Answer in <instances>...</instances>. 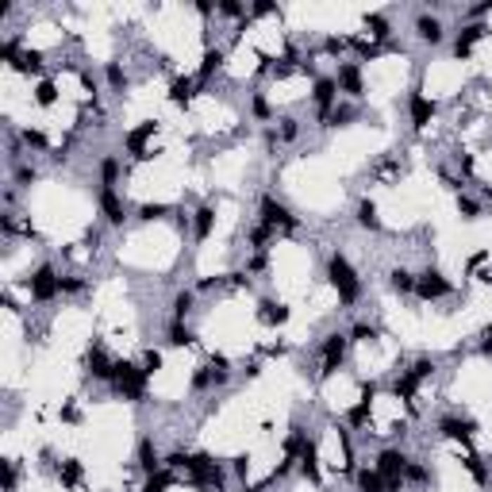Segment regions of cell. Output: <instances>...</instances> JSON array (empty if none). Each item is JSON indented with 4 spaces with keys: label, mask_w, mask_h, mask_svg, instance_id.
<instances>
[{
    "label": "cell",
    "mask_w": 492,
    "mask_h": 492,
    "mask_svg": "<svg viewBox=\"0 0 492 492\" xmlns=\"http://www.w3.org/2000/svg\"><path fill=\"white\" fill-rule=\"evenodd\" d=\"M35 104H39V108H54V104H58V85H54L51 77L35 85Z\"/></svg>",
    "instance_id": "4dcf8cb0"
},
{
    "label": "cell",
    "mask_w": 492,
    "mask_h": 492,
    "mask_svg": "<svg viewBox=\"0 0 492 492\" xmlns=\"http://www.w3.org/2000/svg\"><path fill=\"white\" fill-rule=\"evenodd\" d=\"M85 369L96 377V381H116V362H112V358L104 354V350H89Z\"/></svg>",
    "instance_id": "9a60e30c"
},
{
    "label": "cell",
    "mask_w": 492,
    "mask_h": 492,
    "mask_svg": "<svg viewBox=\"0 0 492 492\" xmlns=\"http://www.w3.org/2000/svg\"><path fill=\"white\" fill-rule=\"evenodd\" d=\"M335 85H339V93H347L350 101L365 96V77H362V65H358V62H339V70H335Z\"/></svg>",
    "instance_id": "52a82bcc"
},
{
    "label": "cell",
    "mask_w": 492,
    "mask_h": 492,
    "mask_svg": "<svg viewBox=\"0 0 492 492\" xmlns=\"http://www.w3.org/2000/svg\"><path fill=\"white\" fill-rule=\"evenodd\" d=\"M297 135H300L297 119H292V116H285V119H281V138H285V143H292V138H297Z\"/></svg>",
    "instance_id": "f907efd6"
},
{
    "label": "cell",
    "mask_w": 492,
    "mask_h": 492,
    "mask_svg": "<svg viewBox=\"0 0 492 492\" xmlns=\"http://www.w3.org/2000/svg\"><path fill=\"white\" fill-rule=\"evenodd\" d=\"M231 470H235V477H242V481H246V473H250V458H246V454L231 458Z\"/></svg>",
    "instance_id": "f5cc1de1"
},
{
    "label": "cell",
    "mask_w": 492,
    "mask_h": 492,
    "mask_svg": "<svg viewBox=\"0 0 492 492\" xmlns=\"http://www.w3.org/2000/svg\"><path fill=\"white\" fill-rule=\"evenodd\" d=\"M188 481H193L196 488H224V470H219V462L212 454H193V462H188Z\"/></svg>",
    "instance_id": "3957f363"
},
{
    "label": "cell",
    "mask_w": 492,
    "mask_h": 492,
    "mask_svg": "<svg viewBox=\"0 0 492 492\" xmlns=\"http://www.w3.org/2000/svg\"><path fill=\"white\" fill-rule=\"evenodd\" d=\"M258 319H261L266 327L289 323V304H281V300H261V304H258Z\"/></svg>",
    "instance_id": "ac0fdd59"
},
{
    "label": "cell",
    "mask_w": 492,
    "mask_h": 492,
    "mask_svg": "<svg viewBox=\"0 0 492 492\" xmlns=\"http://www.w3.org/2000/svg\"><path fill=\"white\" fill-rule=\"evenodd\" d=\"M439 431L446 434V439H458V442H470L473 434H477V420H454V415H446V420L439 423Z\"/></svg>",
    "instance_id": "e0dca14e"
},
{
    "label": "cell",
    "mask_w": 492,
    "mask_h": 492,
    "mask_svg": "<svg viewBox=\"0 0 492 492\" xmlns=\"http://www.w3.org/2000/svg\"><path fill=\"white\" fill-rule=\"evenodd\" d=\"M347 420L354 423V427H365V423H369V404H365V400H358V404L350 408V412H347Z\"/></svg>",
    "instance_id": "ee69618b"
},
{
    "label": "cell",
    "mask_w": 492,
    "mask_h": 492,
    "mask_svg": "<svg viewBox=\"0 0 492 492\" xmlns=\"http://www.w3.org/2000/svg\"><path fill=\"white\" fill-rule=\"evenodd\" d=\"M327 281L335 285L342 304H354V300L362 297V281H358L354 266L347 261V254H331V258H327Z\"/></svg>",
    "instance_id": "6da1fadb"
},
{
    "label": "cell",
    "mask_w": 492,
    "mask_h": 492,
    "mask_svg": "<svg viewBox=\"0 0 492 492\" xmlns=\"http://www.w3.org/2000/svg\"><path fill=\"white\" fill-rule=\"evenodd\" d=\"M358 492H384V477L377 470H358Z\"/></svg>",
    "instance_id": "1f68e13d"
},
{
    "label": "cell",
    "mask_w": 492,
    "mask_h": 492,
    "mask_svg": "<svg viewBox=\"0 0 492 492\" xmlns=\"http://www.w3.org/2000/svg\"><path fill=\"white\" fill-rule=\"evenodd\" d=\"M377 473H381L384 481L389 477H404V470H408V458L400 454V450H381L377 454V465H373Z\"/></svg>",
    "instance_id": "4fadbf2b"
},
{
    "label": "cell",
    "mask_w": 492,
    "mask_h": 492,
    "mask_svg": "<svg viewBox=\"0 0 492 492\" xmlns=\"http://www.w3.org/2000/svg\"><path fill=\"white\" fill-rule=\"evenodd\" d=\"M488 31H492L488 23H465V27H462V35L454 39V58H458V62L473 58V46H477L481 39L488 35Z\"/></svg>",
    "instance_id": "30bf717a"
},
{
    "label": "cell",
    "mask_w": 492,
    "mask_h": 492,
    "mask_svg": "<svg viewBox=\"0 0 492 492\" xmlns=\"http://www.w3.org/2000/svg\"><path fill=\"white\" fill-rule=\"evenodd\" d=\"M62 420H65V423H77V420H81V412L70 404V408H62Z\"/></svg>",
    "instance_id": "680465c9"
},
{
    "label": "cell",
    "mask_w": 492,
    "mask_h": 492,
    "mask_svg": "<svg viewBox=\"0 0 492 492\" xmlns=\"http://www.w3.org/2000/svg\"><path fill=\"white\" fill-rule=\"evenodd\" d=\"M462 465L470 470V477L477 481V485H485V481H488V470H485V462H481L477 454H465V458H462Z\"/></svg>",
    "instance_id": "8d00e7d4"
},
{
    "label": "cell",
    "mask_w": 492,
    "mask_h": 492,
    "mask_svg": "<svg viewBox=\"0 0 492 492\" xmlns=\"http://www.w3.org/2000/svg\"><path fill=\"white\" fill-rule=\"evenodd\" d=\"M162 216H169V204H143V208H138V219H143V224H154V219H162Z\"/></svg>",
    "instance_id": "ab89813d"
},
{
    "label": "cell",
    "mask_w": 492,
    "mask_h": 492,
    "mask_svg": "<svg viewBox=\"0 0 492 492\" xmlns=\"http://www.w3.org/2000/svg\"><path fill=\"white\" fill-rule=\"evenodd\" d=\"M146 369L143 365H131V362H116V381H112V389L119 392L123 400H131V404H138V400H146Z\"/></svg>",
    "instance_id": "7a4b0ae2"
},
{
    "label": "cell",
    "mask_w": 492,
    "mask_h": 492,
    "mask_svg": "<svg viewBox=\"0 0 492 492\" xmlns=\"http://www.w3.org/2000/svg\"><path fill=\"white\" fill-rule=\"evenodd\" d=\"M169 485H174V473L158 470V473H150V477H146L143 492H169Z\"/></svg>",
    "instance_id": "e575fe53"
},
{
    "label": "cell",
    "mask_w": 492,
    "mask_h": 492,
    "mask_svg": "<svg viewBox=\"0 0 492 492\" xmlns=\"http://www.w3.org/2000/svg\"><path fill=\"white\" fill-rule=\"evenodd\" d=\"M143 369H146V373H158V369H162V350H146V354H143Z\"/></svg>",
    "instance_id": "681fc988"
},
{
    "label": "cell",
    "mask_w": 492,
    "mask_h": 492,
    "mask_svg": "<svg viewBox=\"0 0 492 492\" xmlns=\"http://www.w3.org/2000/svg\"><path fill=\"white\" fill-rule=\"evenodd\" d=\"M300 473H304L311 485H319V454H316V442H304V450H300Z\"/></svg>",
    "instance_id": "d4e9b609"
},
{
    "label": "cell",
    "mask_w": 492,
    "mask_h": 492,
    "mask_svg": "<svg viewBox=\"0 0 492 492\" xmlns=\"http://www.w3.org/2000/svg\"><path fill=\"white\" fill-rule=\"evenodd\" d=\"M377 335H381V331H377L373 323H354V331H350V339H354V342H373Z\"/></svg>",
    "instance_id": "f6af8a7d"
},
{
    "label": "cell",
    "mask_w": 492,
    "mask_h": 492,
    "mask_svg": "<svg viewBox=\"0 0 492 492\" xmlns=\"http://www.w3.org/2000/svg\"><path fill=\"white\" fill-rule=\"evenodd\" d=\"M4 492H15V462H4Z\"/></svg>",
    "instance_id": "db71d44e"
},
{
    "label": "cell",
    "mask_w": 492,
    "mask_h": 492,
    "mask_svg": "<svg viewBox=\"0 0 492 492\" xmlns=\"http://www.w3.org/2000/svg\"><path fill=\"white\" fill-rule=\"evenodd\" d=\"M27 292L35 304H46V300H54L62 292V277L54 273V266H39L35 273L27 277Z\"/></svg>",
    "instance_id": "277c9868"
},
{
    "label": "cell",
    "mask_w": 492,
    "mask_h": 492,
    "mask_svg": "<svg viewBox=\"0 0 492 492\" xmlns=\"http://www.w3.org/2000/svg\"><path fill=\"white\" fill-rule=\"evenodd\" d=\"M389 285H392V292H400V297H408V292H415V273H408V269H392L389 273Z\"/></svg>",
    "instance_id": "f546056e"
},
{
    "label": "cell",
    "mask_w": 492,
    "mask_h": 492,
    "mask_svg": "<svg viewBox=\"0 0 492 492\" xmlns=\"http://www.w3.org/2000/svg\"><path fill=\"white\" fill-rule=\"evenodd\" d=\"M415 392H420V377H415L412 369H408V373H400V377H396V384H392V396H396V400H408V404H412Z\"/></svg>",
    "instance_id": "484cf974"
},
{
    "label": "cell",
    "mask_w": 492,
    "mask_h": 492,
    "mask_svg": "<svg viewBox=\"0 0 492 492\" xmlns=\"http://www.w3.org/2000/svg\"><path fill=\"white\" fill-rule=\"evenodd\" d=\"M101 181H104V188H112L119 181V158H104L101 162Z\"/></svg>",
    "instance_id": "f35d334b"
},
{
    "label": "cell",
    "mask_w": 492,
    "mask_h": 492,
    "mask_svg": "<svg viewBox=\"0 0 492 492\" xmlns=\"http://www.w3.org/2000/svg\"><path fill=\"white\" fill-rule=\"evenodd\" d=\"M135 462H138V470H143L146 477L162 470V458H158V450H154V439H143V442H138V450H135Z\"/></svg>",
    "instance_id": "ffe728a7"
},
{
    "label": "cell",
    "mask_w": 492,
    "mask_h": 492,
    "mask_svg": "<svg viewBox=\"0 0 492 492\" xmlns=\"http://www.w3.org/2000/svg\"><path fill=\"white\" fill-rule=\"evenodd\" d=\"M354 104H335L331 112H327V116H319V123H323V127H350V123H354Z\"/></svg>",
    "instance_id": "603a6c76"
},
{
    "label": "cell",
    "mask_w": 492,
    "mask_h": 492,
    "mask_svg": "<svg viewBox=\"0 0 492 492\" xmlns=\"http://www.w3.org/2000/svg\"><path fill=\"white\" fill-rule=\"evenodd\" d=\"M258 208H261V224H266V227H273V231H277V227H281V231H297V216H292L277 196H261Z\"/></svg>",
    "instance_id": "8992f818"
},
{
    "label": "cell",
    "mask_w": 492,
    "mask_h": 492,
    "mask_svg": "<svg viewBox=\"0 0 492 492\" xmlns=\"http://www.w3.org/2000/svg\"><path fill=\"white\" fill-rule=\"evenodd\" d=\"M188 462H193V454H185V450H174V454L166 458L169 470H185V473H188Z\"/></svg>",
    "instance_id": "7dc6e473"
},
{
    "label": "cell",
    "mask_w": 492,
    "mask_h": 492,
    "mask_svg": "<svg viewBox=\"0 0 492 492\" xmlns=\"http://www.w3.org/2000/svg\"><path fill=\"white\" fill-rule=\"evenodd\" d=\"M450 292H454V285H450L434 266H431V269H423V273L415 277V297L427 300V304H431V300H446Z\"/></svg>",
    "instance_id": "5b68a950"
},
{
    "label": "cell",
    "mask_w": 492,
    "mask_h": 492,
    "mask_svg": "<svg viewBox=\"0 0 492 492\" xmlns=\"http://www.w3.org/2000/svg\"><path fill=\"white\" fill-rule=\"evenodd\" d=\"M169 101H174L177 108H188V101H193V77H174L169 81Z\"/></svg>",
    "instance_id": "4316f807"
},
{
    "label": "cell",
    "mask_w": 492,
    "mask_h": 492,
    "mask_svg": "<svg viewBox=\"0 0 492 492\" xmlns=\"http://www.w3.org/2000/svg\"><path fill=\"white\" fill-rule=\"evenodd\" d=\"M216 12H219V15H227V20H242V15H246V8L239 4V0H219V4H216Z\"/></svg>",
    "instance_id": "b9f144b4"
},
{
    "label": "cell",
    "mask_w": 492,
    "mask_h": 492,
    "mask_svg": "<svg viewBox=\"0 0 492 492\" xmlns=\"http://www.w3.org/2000/svg\"><path fill=\"white\" fill-rule=\"evenodd\" d=\"M20 143L27 146V150H46V135H43V131H39V127H23Z\"/></svg>",
    "instance_id": "74e56055"
},
{
    "label": "cell",
    "mask_w": 492,
    "mask_h": 492,
    "mask_svg": "<svg viewBox=\"0 0 492 492\" xmlns=\"http://www.w3.org/2000/svg\"><path fill=\"white\" fill-rule=\"evenodd\" d=\"M96 204H101V216L108 219L112 227H123V219H127V216H123V200L116 196V188H101V200H96Z\"/></svg>",
    "instance_id": "5bb4252c"
},
{
    "label": "cell",
    "mask_w": 492,
    "mask_h": 492,
    "mask_svg": "<svg viewBox=\"0 0 492 492\" xmlns=\"http://www.w3.org/2000/svg\"><path fill=\"white\" fill-rule=\"evenodd\" d=\"M154 131H158V123L154 119H146L143 127H135V131H127V138H123V146H127V154L135 162H146L150 158V150H146V143L154 138Z\"/></svg>",
    "instance_id": "9c48e42d"
},
{
    "label": "cell",
    "mask_w": 492,
    "mask_h": 492,
    "mask_svg": "<svg viewBox=\"0 0 492 492\" xmlns=\"http://www.w3.org/2000/svg\"><path fill=\"white\" fill-rule=\"evenodd\" d=\"M412 373H415V377H420V381H427V377L434 373V362H431V358H420V362H415V365H412Z\"/></svg>",
    "instance_id": "816d5d0a"
},
{
    "label": "cell",
    "mask_w": 492,
    "mask_h": 492,
    "mask_svg": "<svg viewBox=\"0 0 492 492\" xmlns=\"http://www.w3.org/2000/svg\"><path fill=\"white\" fill-rule=\"evenodd\" d=\"M458 216L465 219V224H473V219H481V204L473 200V196H465V193H458Z\"/></svg>",
    "instance_id": "836d02e7"
},
{
    "label": "cell",
    "mask_w": 492,
    "mask_h": 492,
    "mask_svg": "<svg viewBox=\"0 0 492 492\" xmlns=\"http://www.w3.org/2000/svg\"><path fill=\"white\" fill-rule=\"evenodd\" d=\"M212 227H216V208H208V204H204V208H196L193 212V235H196V242L208 239Z\"/></svg>",
    "instance_id": "7402d4cb"
},
{
    "label": "cell",
    "mask_w": 492,
    "mask_h": 492,
    "mask_svg": "<svg viewBox=\"0 0 492 492\" xmlns=\"http://www.w3.org/2000/svg\"><path fill=\"white\" fill-rule=\"evenodd\" d=\"M196 12H200V15H212V12H216V4H212V0H196Z\"/></svg>",
    "instance_id": "91938a15"
},
{
    "label": "cell",
    "mask_w": 492,
    "mask_h": 492,
    "mask_svg": "<svg viewBox=\"0 0 492 492\" xmlns=\"http://www.w3.org/2000/svg\"><path fill=\"white\" fill-rule=\"evenodd\" d=\"M404 481H415V485H427V481H431L427 465H420V462H408V470H404Z\"/></svg>",
    "instance_id": "7bdbcfd3"
},
{
    "label": "cell",
    "mask_w": 492,
    "mask_h": 492,
    "mask_svg": "<svg viewBox=\"0 0 492 492\" xmlns=\"http://www.w3.org/2000/svg\"><path fill=\"white\" fill-rule=\"evenodd\" d=\"M311 101H316L319 116H327V112L339 104V85H335V77H316V85H311Z\"/></svg>",
    "instance_id": "8fae6325"
},
{
    "label": "cell",
    "mask_w": 492,
    "mask_h": 492,
    "mask_svg": "<svg viewBox=\"0 0 492 492\" xmlns=\"http://www.w3.org/2000/svg\"><path fill=\"white\" fill-rule=\"evenodd\" d=\"M58 481H62V488H65V492L81 488V481H85V465H81L77 458H65V462L58 465Z\"/></svg>",
    "instance_id": "d6986e66"
},
{
    "label": "cell",
    "mask_w": 492,
    "mask_h": 492,
    "mask_svg": "<svg viewBox=\"0 0 492 492\" xmlns=\"http://www.w3.org/2000/svg\"><path fill=\"white\" fill-rule=\"evenodd\" d=\"M481 350H485V354H492V327L485 331V342H481Z\"/></svg>",
    "instance_id": "94428289"
},
{
    "label": "cell",
    "mask_w": 492,
    "mask_h": 492,
    "mask_svg": "<svg viewBox=\"0 0 492 492\" xmlns=\"http://www.w3.org/2000/svg\"><path fill=\"white\" fill-rule=\"evenodd\" d=\"M250 112H254V119H273V104L266 101V96H254V104H250Z\"/></svg>",
    "instance_id": "bcb514c9"
},
{
    "label": "cell",
    "mask_w": 492,
    "mask_h": 492,
    "mask_svg": "<svg viewBox=\"0 0 492 492\" xmlns=\"http://www.w3.org/2000/svg\"><path fill=\"white\" fill-rule=\"evenodd\" d=\"M35 169H31V166H15V185H20V188H31V185H35Z\"/></svg>",
    "instance_id": "c3c4849f"
},
{
    "label": "cell",
    "mask_w": 492,
    "mask_h": 492,
    "mask_svg": "<svg viewBox=\"0 0 492 492\" xmlns=\"http://www.w3.org/2000/svg\"><path fill=\"white\" fill-rule=\"evenodd\" d=\"M481 281H485V285H492V269H485V273H481Z\"/></svg>",
    "instance_id": "6125c7cd"
},
{
    "label": "cell",
    "mask_w": 492,
    "mask_h": 492,
    "mask_svg": "<svg viewBox=\"0 0 492 492\" xmlns=\"http://www.w3.org/2000/svg\"><path fill=\"white\" fill-rule=\"evenodd\" d=\"M408 112H412V127L423 131V127L434 119V101H431V96H423L420 89H415V93L408 96Z\"/></svg>",
    "instance_id": "7c38bea8"
},
{
    "label": "cell",
    "mask_w": 492,
    "mask_h": 492,
    "mask_svg": "<svg viewBox=\"0 0 492 492\" xmlns=\"http://www.w3.org/2000/svg\"><path fill=\"white\" fill-rule=\"evenodd\" d=\"M104 73H108V85L116 89V93H123V89H127V73H123L119 62H108V70H104Z\"/></svg>",
    "instance_id": "60d3db41"
},
{
    "label": "cell",
    "mask_w": 492,
    "mask_h": 492,
    "mask_svg": "<svg viewBox=\"0 0 492 492\" xmlns=\"http://www.w3.org/2000/svg\"><path fill=\"white\" fill-rule=\"evenodd\" d=\"M193 304H196V292L193 289H181L174 297V319H181V323H185V316L193 311Z\"/></svg>",
    "instance_id": "d6a6232c"
},
{
    "label": "cell",
    "mask_w": 492,
    "mask_h": 492,
    "mask_svg": "<svg viewBox=\"0 0 492 492\" xmlns=\"http://www.w3.org/2000/svg\"><path fill=\"white\" fill-rule=\"evenodd\" d=\"M347 46H350V39H327V43H323V51H327V54H342Z\"/></svg>",
    "instance_id": "9f6ffc18"
},
{
    "label": "cell",
    "mask_w": 492,
    "mask_h": 492,
    "mask_svg": "<svg viewBox=\"0 0 492 492\" xmlns=\"http://www.w3.org/2000/svg\"><path fill=\"white\" fill-rule=\"evenodd\" d=\"M250 12H254V15H281V8H277V4H269V0H258V4L250 8Z\"/></svg>",
    "instance_id": "11a10c76"
},
{
    "label": "cell",
    "mask_w": 492,
    "mask_h": 492,
    "mask_svg": "<svg viewBox=\"0 0 492 492\" xmlns=\"http://www.w3.org/2000/svg\"><path fill=\"white\" fill-rule=\"evenodd\" d=\"M350 46L358 51L362 62H373V58H381L384 51H392V46H381V43H373V39H350Z\"/></svg>",
    "instance_id": "83f0119b"
},
{
    "label": "cell",
    "mask_w": 492,
    "mask_h": 492,
    "mask_svg": "<svg viewBox=\"0 0 492 492\" xmlns=\"http://www.w3.org/2000/svg\"><path fill=\"white\" fill-rule=\"evenodd\" d=\"M166 339H169V347H193V342H196V335L188 331L181 319H174V323L166 327Z\"/></svg>",
    "instance_id": "f1b7e54d"
},
{
    "label": "cell",
    "mask_w": 492,
    "mask_h": 492,
    "mask_svg": "<svg viewBox=\"0 0 492 492\" xmlns=\"http://www.w3.org/2000/svg\"><path fill=\"white\" fill-rule=\"evenodd\" d=\"M415 35H420V43L439 46L442 39H446V31H442V20H439V15H420V20H415Z\"/></svg>",
    "instance_id": "2e32d148"
},
{
    "label": "cell",
    "mask_w": 492,
    "mask_h": 492,
    "mask_svg": "<svg viewBox=\"0 0 492 492\" xmlns=\"http://www.w3.org/2000/svg\"><path fill=\"white\" fill-rule=\"evenodd\" d=\"M81 289H85L81 277H62V292H81Z\"/></svg>",
    "instance_id": "6f0895ef"
},
{
    "label": "cell",
    "mask_w": 492,
    "mask_h": 492,
    "mask_svg": "<svg viewBox=\"0 0 492 492\" xmlns=\"http://www.w3.org/2000/svg\"><path fill=\"white\" fill-rule=\"evenodd\" d=\"M219 65H224V51H204V58H200V81H208Z\"/></svg>",
    "instance_id": "d590c367"
},
{
    "label": "cell",
    "mask_w": 492,
    "mask_h": 492,
    "mask_svg": "<svg viewBox=\"0 0 492 492\" xmlns=\"http://www.w3.org/2000/svg\"><path fill=\"white\" fill-rule=\"evenodd\" d=\"M362 27L369 31V39H373V43H384V39L392 35V23L384 20L381 12H365V15H362Z\"/></svg>",
    "instance_id": "44dd1931"
},
{
    "label": "cell",
    "mask_w": 492,
    "mask_h": 492,
    "mask_svg": "<svg viewBox=\"0 0 492 492\" xmlns=\"http://www.w3.org/2000/svg\"><path fill=\"white\" fill-rule=\"evenodd\" d=\"M358 227H362V231H381V216H377V204L373 200H358Z\"/></svg>",
    "instance_id": "cb8c5ba5"
},
{
    "label": "cell",
    "mask_w": 492,
    "mask_h": 492,
    "mask_svg": "<svg viewBox=\"0 0 492 492\" xmlns=\"http://www.w3.org/2000/svg\"><path fill=\"white\" fill-rule=\"evenodd\" d=\"M347 350H350V339L347 335H327V342H323V369H319V373L323 377H335L339 373V365L347 362Z\"/></svg>",
    "instance_id": "ba28073f"
}]
</instances>
